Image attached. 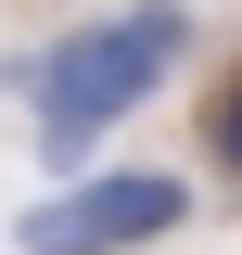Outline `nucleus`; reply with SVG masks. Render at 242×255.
I'll return each mask as SVG.
<instances>
[{
	"label": "nucleus",
	"instance_id": "1",
	"mask_svg": "<svg viewBox=\"0 0 242 255\" xmlns=\"http://www.w3.org/2000/svg\"><path fill=\"white\" fill-rule=\"evenodd\" d=\"M179 51H191V13H179V0H127V13H102V26L51 38V51L26 64L38 153H90L127 102H153L166 77H179Z\"/></svg>",
	"mask_w": 242,
	"mask_h": 255
},
{
	"label": "nucleus",
	"instance_id": "2",
	"mask_svg": "<svg viewBox=\"0 0 242 255\" xmlns=\"http://www.w3.org/2000/svg\"><path fill=\"white\" fill-rule=\"evenodd\" d=\"M179 217H191V191L127 166V179H77L51 204H26V255H127V243H166Z\"/></svg>",
	"mask_w": 242,
	"mask_h": 255
},
{
	"label": "nucleus",
	"instance_id": "3",
	"mask_svg": "<svg viewBox=\"0 0 242 255\" xmlns=\"http://www.w3.org/2000/svg\"><path fill=\"white\" fill-rule=\"evenodd\" d=\"M204 140H217V166H230V179H242V64H230V77H217V102H204Z\"/></svg>",
	"mask_w": 242,
	"mask_h": 255
}]
</instances>
